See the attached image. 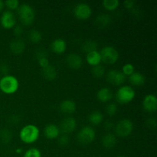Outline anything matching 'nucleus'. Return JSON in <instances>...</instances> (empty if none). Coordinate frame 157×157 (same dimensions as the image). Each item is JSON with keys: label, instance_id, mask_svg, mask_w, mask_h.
Returning a JSON list of instances; mask_svg holds the SVG:
<instances>
[{"label": "nucleus", "instance_id": "cd10ccee", "mask_svg": "<svg viewBox=\"0 0 157 157\" xmlns=\"http://www.w3.org/2000/svg\"><path fill=\"white\" fill-rule=\"evenodd\" d=\"M29 38L32 43H38L42 39V35L36 29H32L29 33Z\"/></svg>", "mask_w": 157, "mask_h": 157}, {"label": "nucleus", "instance_id": "9d476101", "mask_svg": "<svg viewBox=\"0 0 157 157\" xmlns=\"http://www.w3.org/2000/svg\"><path fill=\"white\" fill-rule=\"evenodd\" d=\"M0 24L2 27L6 29H10L15 27L16 24V18L13 12L11 11H6L2 12L0 17Z\"/></svg>", "mask_w": 157, "mask_h": 157}, {"label": "nucleus", "instance_id": "58836bf2", "mask_svg": "<svg viewBox=\"0 0 157 157\" xmlns=\"http://www.w3.org/2000/svg\"><path fill=\"white\" fill-rule=\"evenodd\" d=\"M104 127H105V129L107 130H110L114 127V124H113V123L112 121H107L104 124Z\"/></svg>", "mask_w": 157, "mask_h": 157}, {"label": "nucleus", "instance_id": "c9c22d12", "mask_svg": "<svg viewBox=\"0 0 157 157\" xmlns=\"http://www.w3.org/2000/svg\"><path fill=\"white\" fill-rule=\"evenodd\" d=\"M23 33V28L21 25H15L14 27V35L16 37H20Z\"/></svg>", "mask_w": 157, "mask_h": 157}, {"label": "nucleus", "instance_id": "9b49d317", "mask_svg": "<svg viewBox=\"0 0 157 157\" xmlns=\"http://www.w3.org/2000/svg\"><path fill=\"white\" fill-rule=\"evenodd\" d=\"M143 107L149 113H154L157 110V98L154 94H147L143 100Z\"/></svg>", "mask_w": 157, "mask_h": 157}, {"label": "nucleus", "instance_id": "79ce46f5", "mask_svg": "<svg viewBox=\"0 0 157 157\" xmlns=\"http://www.w3.org/2000/svg\"><path fill=\"white\" fill-rule=\"evenodd\" d=\"M5 7V3L4 2L2 1V0H0V12H2V11L3 10V9H4Z\"/></svg>", "mask_w": 157, "mask_h": 157}, {"label": "nucleus", "instance_id": "c756f323", "mask_svg": "<svg viewBox=\"0 0 157 157\" xmlns=\"http://www.w3.org/2000/svg\"><path fill=\"white\" fill-rule=\"evenodd\" d=\"M122 72L126 77L127 76H130L133 72H135L134 66L133 65L130 63H127V64H125L122 67Z\"/></svg>", "mask_w": 157, "mask_h": 157}, {"label": "nucleus", "instance_id": "f03ea898", "mask_svg": "<svg viewBox=\"0 0 157 157\" xmlns=\"http://www.w3.org/2000/svg\"><path fill=\"white\" fill-rule=\"evenodd\" d=\"M19 87L17 78L12 75H5L0 79V90L6 94H13Z\"/></svg>", "mask_w": 157, "mask_h": 157}, {"label": "nucleus", "instance_id": "c03bdc74", "mask_svg": "<svg viewBox=\"0 0 157 157\" xmlns=\"http://www.w3.org/2000/svg\"><path fill=\"white\" fill-rule=\"evenodd\" d=\"M117 157H127V156H117Z\"/></svg>", "mask_w": 157, "mask_h": 157}, {"label": "nucleus", "instance_id": "423d86ee", "mask_svg": "<svg viewBox=\"0 0 157 157\" xmlns=\"http://www.w3.org/2000/svg\"><path fill=\"white\" fill-rule=\"evenodd\" d=\"M95 137H96L95 130L89 126H86L81 128L77 136L78 142L83 145L91 144L94 140Z\"/></svg>", "mask_w": 157, "mask_h": 157}, {"label": "nucleus", "instance_id": "473e14b6", "mask_svg": "<svg viewBox=\"0 0 157 157\" xmlns=\"http://www.w3.org/2000/svg\"><path fill=\"white\" fill-rule=\"evenodd\" d=\"M5 6L8 8L10 10H15V9H18V8L19 7L20 4L18 0H7V1L5 2Z\"/></svg>", "mask_w": 157, "mask_h": 157}, {"label": "nucleus", "instance_id": "6e6552de", "mask_svg": "<svg viewBox=\"0 0 157 157\" xmlns=\"http://www.w3.org/2000/svg\"><path fill=\"white\" fill-rule=\"evenodd\" d=\"M74 15L79 20L88 19L92 15L91 7L87 3H79L74 9Z\"/></svg>", "mask_w": 157, "mask_h": 157}, {"label": "nucleus", "instance_id": "6ab92c4d", "mask_svg": "<svg viewBox=\"0 0 157 157\" xmlns=\"http://www.w3.org/2000/svg\"><path fill=\"white\" fill-rule=\"evenodd\" d=\"M51 48L55 53L63 54L66 51L67 44H66V41L62 38H57L55 41H52Z\"/></svg>", "mask_w": 157, "mask_h": 157}, {"label": "nucleus", "instance_id": "b1692460", "mask_svg": "<svg viewBox=\"0 0 157 157\" xmlns=\"http://www.w3.org/2000/svg\"><path fill=\"white\" fill-rule=\"evenodd\" d=\"M96 25L100 28H106L111 22V18L109 15L107 14H102L98 15L96 18Z\"/></svg>", "mask_w": 157, "mask_h": 157}, {"label": "nucleus", "instance_id": "37998d69", "mask_svg": "<svg viewBox=\"0 0 157 157\" xmlns=\"http://www.w3.org/2000/svg\"><path fill=\"white\" fill-rule=\"evenodd\" d=\"M21 151H22V150H20V149H18V150H16V152H17V153H20V152H21Z\"/></svg>", "mask_w": 157, "mask_h": 157}, {"label": "nucleus", "instance_id": "2eb2a0df", "mask_svg": "<svg viewBox=\"0 0 157 157\" xmlns=\"http://www.w3.org/2000/svg\"><path fill=\"white\" fill-rule=\"evenodd\" d=\"M11 52L15 55H21L25 52V44L23 40L20 38H15L11 41L9 44Z\"/></svg>", "mask_w": 157, "mask_h": 157}, {"label": "nucleus", "instance_id": "f3484780", "mask_svg": "<svg viewBox=\"0 0 157 157\" xmlns=\"http://www.w3.org/2000/svg\"><path fill=\"white\" fill-rule=\"evenodd\" d=\"M97 98L101 102L107 103L113 98V92L108 87H102L97 93Z\"/></svg>", "mask_w": 157, "mask_h": 157}, {"label": "nucleus", "instance_id": "ea45409f", "mask_svg": "<svg viewBox=\"0 0 157 157\" xmlns=\"http://www.w3.org/2000/svg\"><path fill=\"white\" fill-rule=\"evenodd\" d=\"M9 66L6 65V64H2L0 65V71L3 74H6V75H7L6 74L9 72Z\"/></svg>", "mask_w": 157, "mask_h": 157}, {"label": "nucleus", "instance_id": "f257e3e1", "mask_svg": "<svg viewBox=\"0 0 157 157\" xmlns=\"http://www.w3.org/2000/svg\"><path fill=\"white\" fill-rule=\"evenodd\" d=\"M39 134V129L34 124H28L20 130L19 137L24 144H32L38 140Z\"/></svg>", "mask_w": 157, "mask_h": 157}, {"label": "nucleus", "instance_id": "39448f33", "mask_svg": "<svg viewBox=\"0 0 157 157\" xmlns=\"http://www.w3.org/2000/svg\"><path fill=\"white\" fill-rule=\"evenodd\" d=\"M101 61L108 64H115L119 59V53L115 48L112 46H105L100 52Z\"/></svg>", "mask_w": 157, "mask_h": 157}, {"label": "nucleus", "instance_id": "72a5a7b5", "mask_svg": "<svg viewBox=\"0 0 157 157\" xmlns=\"http://www.w3.org/2000/svg\"><path fill=\"white\" fill-rule=\"evenodd\" d=\"M38 59V63L39 64L40 67L41 68H44V67H48L49 65V61H48V58L47 55H44V56H41V57H38L37 58Z\"/></svg>", "mask_w": 157, "mask_h": 157}, {"label": "nucleus", "instance_id": "5701e85b", "mask_svg": "<svg viewBox=\"0 0 157 157\" xmlns=\"http://www.w3.org/2000/svg\"><path fill=\"white\" fill-rule=\"evenodd\" d=\"M104 120L103 113L99 110H94L88 117V121L93 125H99Z\"/></svg>", "mask_w": 157, "mask_h": 157}, {"label": "nucleus", "instance_id": "4be33fe9", "mask_svg": "<svg viewBox=\"0 0 157 157\" xmlns=\"http://www.w3.org/2000/svg\"><path fill=\"white\" fill-rule=\"evenodd\" d=\"M42 75L48 81H53L57 77V71L55 67L49 64L48 67L42 69Z\"/></svg>", "mask_w": 157, "mask_h": 157}, {"label": "nucleus", "instance_id": "1a4fd4ad", "mask_svg": "<svg viewBox=\"0 0 157 157\" xmlns=\"http://www.w3.org/2000/svg\"><path fill=\"white\" fill-rule=\"evenodd\" d=\"M107 81L115 86H120L126 81V76L121 71L117 70H110L106 75Z\"/></svg>", "mask_w": 157, "mask_h": 157}, {"label": "nucleus", "instance_id": "e433bc0d", "mask_svg": "<svg viewBox=\"0 0 157 157\" xmlns=\"http://www.w3.org/2000/svg\"><path fill=\"white\" fill-rule=\"evenodd\" d=\"M147 125L148 126L149 128L155 130L156 127V119H154V118H150V119H148L147 121Z\"/></svg>", "mask_w": 157, "mask_h": 157}, {"label": "nucleus", "instance_id": "aec40b11", "mask_svg": "<svg viewBox=\"0 0 157 157\" xmlns=\"http://www.w3.org/2000/svg\"><path fill=\"white\" fill-rule=\"evenodd\" d=\"M102 145L104 146V148L106 149H112L115 147L117 144V138L116 136L113 133H106L102 137Z\"/></svg>", "mask_w": 157, "mask_h": 157}, {"label": "nucleus", "instance_id": "dca6fc26", "mask_svg": "<svg viewBox=\"0 0 157 157\" xmlns=\"http://www.w3.org/2000/svg\"><path fill=\"white\" fill-rule=\"evenodd\" d=\"M60 129L57 125L50 124L46 126L44 129V134L45 137L49 140H55L60 136Z\"/></svg>", "mask_w": 157, "mask_h": 157}, {"label": "nucleus", "instance_id": "4c0bfd02", "mask_svg": "<svg viewBox=\"0 0 157 157\" xmlns=\"http://www.w3.org/2000/svg\"><path fill=\"white\" fill-rule=\"evenodd\" d=\"M124 7L127 9H133V6L135 5V2L133 1V0H126L124 2Z\"/></svg>", "mask_w": 157, "mask_h": 157}, {"label": "nucleus", "instance_id": "bb28decb", "mask_svg": "<svg viewBox=\"0 0 157 157\" xmlns=\"http://www.w3.org/2000/svg\"><path fill=\"white\" fill-rule=\"evenodd\" d=\"M104 9L108 11H113L118 8L120 2L118 0H104L102 2Z\"/></svg>", "mask_w": 157, "mask_h": 157}, {"label": "nucleus", "instance_id": "4468645a", "mask_svg": "<svg viewBox=\"0 0 157 157\" xmlns=\"http://www.w3.org/2000/svg\"><path fill=\"white\" fill-rule=\"evenodd\" d=\"M60 110L64 114H71L77 109V104L72 100H64L60 104Z\"/></svg>", "mask_w": 157, "mask_h": 157}, {"label": "nucleus", "instance_id": "a878e982", "mask_svg": "<svg viewBox=\"0 0 157 157\" xmlns=\"http://www.w3.org/2000/svg\"><path fill=\"white\" fill-rule=\"evenodd\" d=\"M12 138V133L9 129L4 128L0 130V141L3 144H9Z\"/></svg>", "mask_w": 157, "mask_h": 157}, {"label": "nucleus", "instance_id": "0eeeda50", "mask_svg": "<svg viewBox=\"0 0 157 157\" xmlns=\"http://www.w3.org/2000/svg\"><path fill=\"white\" fill-rule=\"evenodd\" d=\"M133 130V124L130 120L123 119L117 124L115 132L118 136L127 137L130 136Z\"/></svg>", "mask_w": 157, "mask_h": 157}, {"label": "nucleus", "instance_id": "a19ab883", "mask_svg": "<svg viewBox=\"0 0 157 157\" xmlns=\"http://www.w3.org/2000/svg\"><path fill=\"white\" fill-rule=\"evenodd\" d=\"M18 116H12V117H10V119H11V121H12V123H14V124H18V121L17 119H18Z\"/></svg>", "mask_w": 157, "mask_h": 157}, {"label": "nucleus", "instance_id": "f704fd0d", "mask_svg": "<svg viewBox=\"0 0 157 157\" xmlns=\"http://www.w3.org/2000/svg\"><path fill=\"white\" fill-rule=\"evenodd\" d=\"M69 143V137L67 134H63L58 136V144L61 147H66Z\"/></svg>", "mask_w": 157, "mask_h": 157}, {"label": "nucleus", "instance_id": "2f4dec72", "mask_svg": "<svg viewBox=\"0 0 157 157\" xmlns=\"http://www.w3.org/2000/svg\"><path fill=\"white\" fill-rule=\"evenodd\" d=\"M105 110L107 115L113 116L117 112V104H113V103H110V104H108L106 106Z\"/></svg>", "mask_w": 157, "mask_h": 157}, {"label": "nucleus", "instance_id": "ddd939ff", "mask_svg": "<svg viewBox=\"0 0 157 157\" xmlns=\"http://www.w3.org/2000/svg\"><path fill=\"white\" fill-rule=\"evenodd\" d=\"M66 63L70 68L74 70H78L83 64V60L79 55L76 53H71L67 55L66 58Z\"/></svg>", "mask_w": 157, "mask_h": 157}, {"label": "nucleus", "instance_id": "a211bd4d", "mask_svg": "<svg viewBox=\"0 0 157 157\" xmlns=\"http://www.w3.org/2000/svg\"><path fill=\"white\" fill-rule=\"evenodd\" d=\"M86 61H87V64H90L92 67L101 64V62L102 61L101 54L98 51H93V52H89L86 56Z\"/></svg>", "mask_w": 157, "mask_h": 157}, {"label": "nucleus", "instance_id": "7ed1b4c3", "mask_svg": "<svg viewBox=\"0 0 157 157\" xmlns=\"http://www.w3.org/2000/svg\"><path fill=\"white\" fill-rule=\"evenodd\" d=\"M18 15L22 25H30L35 19V9L30 5L23 3L18 8Z\"/></svg>", "mask_w": 157, "mask_h": 157}, {"label": "nucleus", "instance_id": "7c9ffc66", "mask_svg": "<svg viewBox=\"0 0 157 157\" xmlns=\"http://www.w3.org/2000/svg\"><path fill=\"white\" fill-rule=\"evenodd\" d=\"M23 157H41V153L38 149L31 148L25 153Z\"/></svg>", "mask_w": 157, "mask_h": 157}, {"label": "nucleus", "instance_id": "f8f14e48", "mask_svg": "<svg viewBox=\"0 0 157 157\" xmlns=\"http://www.w3.org/2000/svg\"><path fill=\"white\" fill-rule=\"evenodd\" d=\"M77 127V121L75 118L71 117H66L61 121L60 126V131H62L64 134H68L75 130Z\"/></svg>", "mask_w": 157, "mask_h": 157}, {"label": "nucleus", "instance_id": "393cba45", "mask_svg": "<svg viewBox=\"0 0 157 157\" xmlns=\"http://www.w3.org/2000/svg\"><path fill=\"white\" fill-rule=\"evenodd\" d=\"M97 48H98V43L94 40H87L84 41L81 46L83 52H86L87 54L93 51H97Z\"/></svg>", "mask_w": 157, "mask_h": 157}, {"label": "nucleus", "instance_id": "20e7f679", "mask_svg": "<svg viewBox=\"0 0 157 157\" xmlns=\"http://www.w3.org/2000/svg\"><path fill=\"white\" fill-rule=\"evenodd\" d=\"M136 96L134 89L130 86H122L116 93V99L121 104H126L131 102Z\"/></svg>", "mask_w": 157, "mask_h": 157}, {"label": "nucleus", "instance_id": "412c9836", "mask_svg": "<svg viewBox=\"0 0 157 157\" xmlns=\"http://www.w3.org/2000/svg\"><path fill=\"white\" fill-rule=\"evenodd\" d=\"M129 81L132 85L142 86L146 81V78L143 74L140 72H133L130 76H129Z\"/></svg>", "mask_w": 157, "mask_h": 157}, {"label": "nucleus", "instance_id": "c85d7f7f", "mask_svg": "<svg viewBox=\"0 0 157 157\" xmlns=\"http://www.w3.org/2000/svg\"><path fill=\"white\" fill-rule=\"evenodd\" d=\"M91 74L94 78H101L105 74V69H104V66L101 65V64H98V65L92 67Z\"/></svg>", "mask_w": 157, "mask_h": 157}]
</instances>
